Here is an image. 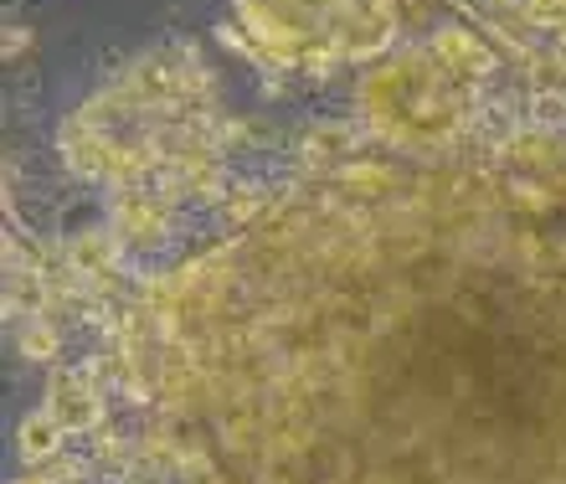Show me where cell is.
Masks as SVG:
<instances>
[{
    "label": "cell",
    "instance_id": "1",
    "mask_svg": "<svg viewBox=\"0 0 566 484\" xmlns=\"http://www.w3.org/2000/svg\"><path fill=\"white\" fill-rule=\"evenodd\" d=\"M114 356L196 484H566V186L319 166L145 278Z\"/></svg>",
    "mask_w": 566,
    "mask_h": 484
},
{
    "label": "cell",
    "instance_id": "2",
    "mask_svg": "<svg viewBox=\"0 0 566 484\" xmlns=\"http://www.w3.org/2000/svg\"><path fill=\"white\" fill-rule=\"evenodd\" d=\"M211 139H217V98L207 67L186 46H160L129 73H119L114 88L77 108L62 124L57 145L77 176L129 186L170 166H211Z\"/></svg>",
    "mask_w": 566,
    "mask_h": 484
},
{
    "label": "cell",
    "instance_id": "3",
    "mask_svg": "<svg viewBox=\"0 0 566 484\" xmlns=\"http://www.w3.org/2000/svg\"><path fill=\"white\" fill-rule=\"evenodd\" d=\"M490 67V46L474 31L443 27L432 42L381 57V67L360 83V114L387 150L432 160L469 129Z\"/></svg>",
    "mask_w": 566,
    "mask_h": 484
},
{
    "label": "cell",
    "instance_id": "4",
    "mask_svg": "<svg viewBox=\"0 0 566 484\" xmlns=\"http://www.w3.org/2000/svg\"><path fill=\"white\" fill-rule=\"evenodd\" d=\"M258 57L283 73H340L391 57L402 0H232Z\"/></svg>",
    "mask_w": 566,
    "mask_h": 484
},
{
    "label": "cell",
    "instance_id": "5",
    "mask_svg": "<svg viewBox=\"0 0 566 484\" xmlns=\"http://www.w3.org/2000/svg\"><path fill=\"white\" fill-rule=\"evenodd\" d=\"M46 412H52L67 433H88V428H98V418H104V402H98V392L88 387V377L52 371V381H46Z\"/></svg>",
    "mask_w": 566,
    "mask_h": 484
},
{
    "label": "cell",
    "instance_id": "6",
    "mask_svg": "<svg viewBox=\"0 0 566 484\" xmlns=\"http://www.w3.org/2000/svg\"><path fill=\"white\" fill-rule=\"evenodd\" d=\"M62 433H67V428H62L46 408L42 412H27V418H21V428H15V454L27 459V464H46V459L62 449Z\"/></svg>",
    "mask_w": 566,
    "mask_h": 484
},
{
    "label": "cell",
    "instance_id": "7",
    "mask_svg": "<svg viewBox=\"0 0 566 484\" xmlns=\"http://www.w3.org/2000/svg\"><path fill=\"white\" fill-rule=\"evenodd\" d=\"M500 6L536 31H566V0H500Z\"/></svg>",
    "mask_w": 566,
    "mask_h": 484
},
{
    "label": "cell",
    "instance_id": "8",
    "mask_svg": "<svg viewBox=\"0 0 566 484\" xmlns=\"http://www.w3.org/2000/svg\"><path fill=\"white\" fill-rule=\"evenodd\" d=\"M15 484H57V480H46V474H21Z\"/></svg>",
    "mask_w": 566,
    "mask_h": 484
}]
</instances>
